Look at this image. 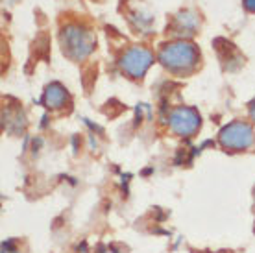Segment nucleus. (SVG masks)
Returning a JSON list of instances; mask_svg holds the SVG:
<instances>
[{
	"mask_svg": "<svg viewBox=\"0 0 255 253\" xmlns=\"http://www.w3.org/2000/svg\"><path fill=\"white\" fill-rule=\"evenodd\" d=\"M198 59H200V52L196 44L183 41V39L163 44V48L159 50V63L176 74H185V72L194 70Z\"/></svg>",
	"mask_w": 255,
	"mask_h": 253,
	"instance_id": "nucleus-1",
	"label": "nucleus"
},
{
	"mask_svg": "<svg viewBox=\"0 0 255 253\" xmlns=\"http://www.w3.org/2000/svg\"><path fill=\"white\" fill-rule=\"evenodd\" d=\"M59 41H61L63 52L70 59H74V61H83L91 52L95 50L96 44L93 32L87 30L85 26L76 24V22H70V24L61 28Z\"/></svg>",
	"mask_w": 255,
	"mask_h": 253,
	"instance_id": "nucleus-2",
	"label": "nucleus"
},
{
	"mask_svg": "<svg viewBox=\"0 0 255 253\" xmlns=\"http://www.w3.org/2000/svg\"><path fill=\"white\" fill-rule=\"evenodd\" d=\"M218 142L222 144V148L231 150V152L248 150L250 146H254L255 142L254 127H252V124L244 121H233L220 129Z\"/></svg>",
	"mask_w": 255,
	"mask_h": 253,
	"instance_id": "nucleus-3",
	"label": "nucleus"
},
{
	"mask_svg": "<svg viewBox=\"0 0 255 253\" xmlns=\"http://www.w3.org/2000/svg\"><path fill=\"white\" fill-rule=\"evenodd\" d=\"M168 126L179 137H192L202 126V117L194 108L178 106L168 113Z\"/></svg>",
	"mask_w": 255,
	"mask_h": 253,
	"instance_id": "nucleus-4",
	"label": "nucleus"
},
{
	"mask_svg": "<svg viewBox=\"0 0 255 253\" xmlns=\"http://www.w3.org/2000/svg\"><path fill=\"white\" fill-rule=\"evenodd\" d=\"M153 63V54L144 46H131L121 57V69L129 78L139 80L146 74V70Z\"/></svg>",
	"mask_w": 255,
	"mask_h": 253,
	"instance_id": "nucleus-5",
	"label": "nucleus"
},
{
	"mask_svg": "<svg viewBox=\"0 0 255 253\" xmlns=\"http://www.w3.org/2000/svg\"><path fill=\"white\" fill-rule=\"evenodd\" d=\"M43 102L48 109H61L67 106L69 102V93L61 83L54 82L50 85H46L45 95H43Z\"/></svg>",
	"mask_w": 255,
	"mask_h": 253,
	"instance_id": "nucleus-6",
	"label": "nucleus"
},
{
	"mask_svg": "<svg viewBox=\"0 0 255 253\" xmlns=\"http://www.w3.org/2000/svg\"><path fill=\"white\" fill-rule=\"evenodd\" d=\"M198 28H200V19L196 13L181 11L174 17V33H178V35L189 37L192 33H196Z\"/></svg>",
	"mask_w": 255,
	"mask_h": 253,
	"instance_id": "nucleus-7",
	"label": "nucleus"
},
{
	"mask_svg": "<svg viewBox=\"0 0 255 253\" xmlns=\"http://www.w3.org/2000/svg\"><path fill=\"white\" fill-rule=\"evenodd\" d=\"M244 9L250 13H255V0H243Z\"/></svg>",
	"mask_w": 255,
	"mask_h": 253,
	"instance_id": "nucleus-8",
	"label": "nucleus"
},
{
	"mask_svg": "<svg viewBox=\"0 0 255 253\" xmlns=\"http://www.w3.org/2000/svg\"><path fill=\"white\" fill-rule=\"evenodd\" d=\"M250 117H252V121L255 122V102L252 104V108H250Z\"/></svg>",
	"mask_w": 255,
	"mask_h": 253,
	"instance_id": "nucleus-9",
	"label": "nucleus"
}]
</instances>
